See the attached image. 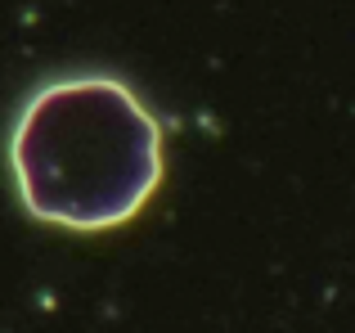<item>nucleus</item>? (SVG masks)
<instances>
[{"label":"nucleus","mask_w":355,"mask_h":333,"mask_svg":"<svg viewBox=\"0 0 355 333\" xmlns=\"http://www.w3.org/2000/svg\"><path fill=\"white\" fill-rule=\"evenodd\" d=\"M18 198L68 230L130 221L162 180V131L113 77H72L36 90L9 140Z\"/></svg>","instance_id":"1"}]
</instances>
